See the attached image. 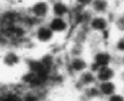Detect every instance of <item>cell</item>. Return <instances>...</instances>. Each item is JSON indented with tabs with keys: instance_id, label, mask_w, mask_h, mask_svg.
<instances>
[{
	"instance_id": "6da1fadb",
	"label": "cell",
	"mask_w": 124,
	"mask_h": 101,
	"mask_svg": "<svg viewBox=\"0 0 124 101\" xmlns=\"http://www.w3.org/2000/svg\"><path fill=\"white\" fill-rule=\"evenodd\" d=\"M89 62L90 61L86 60L84 57H72L68 60L65 67L71 75L77 77L81 73L89 69Z\"/></svg>"
},
{
	"instance_id": "7a4b0ae2",
	"label": "cell",
	"mask_w": 124,
	"mask_h": 101,
	"mask_svg": "<svg viewBox=\"0 0 124 101\" xmlns=\"http://www.w3.org/2000/svg\"><path fill=\"white\" fill-rule=\"evenodd\" d=\"M96 84H98L96 73L92 72L90 70H86L85 72L81 73L76 77L74 83V88L76 90H78L79 93H82L85 88H87L89 86H94Z\"/></svg>"
},
{
	"instance_id": "3957f363",
	"label": "cell",
	"mask_w": 124,
	"mask_h": 101,
	"mask_svg": "<svg viewBox=\"0 0 124 101\" xmlns=\"http://www.w3.org/2000/svg\"><path fill=\"white\" fill-rule=\"evenodd\" d=\"M90 62H93L94 64H96L99 67L107 66V65H113L114 56L110 51H108V50H97L93 54V58L90 60Z\"/></svg>"
},
{
	"instance_id": "277c9868",
	"label": "cell",
	"mask_w": 124,
	"mask_h": 101,
	"mask_svg": "<svg viewBox=\"0 0 124 101\" xmlns=\"http://www.w3.org/2000/svg\"><path fill=\"white\" fill-rule=\"evenodd\" d=\"M54 33L48 26V24H46V25L40 24L35 29V39L40 43H49L54 39Z\"/></svg>"
},
{
	"instance_id": "5b68a950",
	"label": "cell",
	"mask_w": 124,
	"mask_h": 101,
	"mask_svg": "<svg viewBox=\"0 0 124 101\" xmlns=\"http://www.w3.org/2000/svg\"><path fill=\"white\" fill-rule=\"evenodd\" d=\"M118 72H116V66L114 65H107V66H102L98 70L96 73L97 82L102 83V82H111L116 78Z\"/></svg>"
},
{
	"instance_id": "8992f818",
	"label": "cell",
	"mask_w": 124,
	"mask_h": 101,
	"mask_svg": "<svg viewBox=\"0 0 124 101\" xmlns=\"http://www.w3.org/2000/svg\"><path fill=\"white\" fill-rule=\"evenodd\" d=\"M109 20L105 15H95L92 17L90 22L88 23V26L93 32L101 34V33L109 29Z\"/></svg>"
},
{
	"instance_id": "52a82bcc",
	"label": "cell",
	"mask_w": 124,
	"mask_h": 101,
	"mask_svg": "<svg viewBox=\"0 0 124 101\" xmlns=\"http://www.w3.org/2000/svg\"><path fill=\"white\" fill-rule=\"evenodd\" d=\"M22 62V58L15 50H7L2 56V64L8 69H14Z\"/></svg>"
},
{
	"instance_id": "ba28073f",
	"label": "cell",
	"mask_w": 124,
	"mask_h": 101,
	"mask_svg": "<svg viewBox=\"0 0 124 101\" xmlns=\"http://www.w3.org/2000/svg\"><path fill=\"white\" fill-rule=\"evenodd\" d=\"M50 10V4L47 1H37L36 3H34L31 8V12H32L33 17L37 20H43L46 19L49 14Z\"/></svg>"
},
{
	"instance_id": "9c48e42d",
	"label": "cell",
	"mask_w": 124,
	"mask_h": 101,
	"mask_svg": "<svg viewBox=\"0 0 124 101\" xmlns=\"http://www.w3.org/2000/svg\"><path fill=\"white\" fill-rule=\"evenodd\" d=\"M48 26L52 29L54 34H63L69 29V22L65 17L52 16L48 22Z\"/></svg>"
},
{
	"instance_id": "30bf717a",
	"label": "cell",
	"mask_w": 124,
	"mask_h": 101,
	"mask_svg": "<svg viewBox=\"0 0 124 101\" xmlns=\"http://www.w3.org/2000/svg\"><path fill=\"white\" fill-rule=\"evenodd\" d=\"M98 87L99 90H100L101 97L102 99H107L110 96L114 95L116 93L119 91L118 88V84H116L114 80H111V82H102V83H98Z\"/></svg>"
},
{
	"instance_id": "8fae6325",
	"label": "cell",
	"mask_w": 124,
	"mask_h": 101,
	"mask_svg": "<svg viewBox=\"0 0 124 101\" xmlns=\"http://www.w3.org/2000/svg\"><path fill=\"white\" fill-rule=\"evenodd\" d=\"M51 12L54 16H59V17H65L71 13V10L69 8L68 4H65L62 0H57L52 3L51 7Z\"/></svg>"
},
{
	"instance_id": "7c38bea8",
	"label": "cell",
	"mask_w": 124,
	"mask_h": 101,
	"mask_svg": "<svg viewBox=\"0 0 124 101\" xmlns=\"http://www.w3.org/2000/svg\"><path fill=\"white\" fill-rule=\"evenodd\" d=\"M81 94L87 101H96V100H99V99H102L100 90H99L98 84L94 85V86L87 87V88L84 89Z\"/></svg>"
},
{
	"instance_id": "4fadbf2b",
	"label": "cell",
	"mask_w": 124,
	"mask_h": 101,
	"mask_svg": "<svg viewBox=\"0 0 124 101\" xmlns=\"http://www.w3.org/2000/svg\"><path fill=\"white\" fill-rule=\"evenodd\" d=\"M90 8L97 15H105L109 10V2L108 0H93Z\"/></svg>"
},
{
	"instance_id": "5bb4252c",
	"label": "cell",
	"mask_w": 124,
	"mask_h": 101,
	"mask_svg": "<svg viewBox=\"0 0 124 101\" xmlns=\"http://www.w3.org/2000/svg\"><path fill=\"white\" fill-rule=\"evenodd\" d=\"M114 52L119 56H124V36H121L114 43Z\"/></svg>"
},
{
	"instance_id": "9a60e30c",
	"label": "cell",
	"mask_w": 124,
	"mask_h": 101,
	"mask_svg": "<svg viewBox=\"0 0 124 101\" xmlns=\"http://www.w3.org/2000/svg\"><path fill=\"white\" fill-rule=\"evenodd\" d=\"M114 26L119 32L124 33V14L116 17V20L114 21Z\"/></svg>"
},
{
	"instance_id": "2e32d148",
	"label": "cell",
	"mask_w": 124,
	"mask_h": 101,
	"mask_svg": "<svg viewBox=\"0 0 124 101\" xmlns=\"http://www.w3.org/2000/svg\"><path fill=\"white\" fill-rule=\"evenodd\" d=\"M105 101H124V94L123 93H116L114 95L110 96L109 98H107Z\"/></svg>"
},
{
	"instance_id": "e0dca14e",
	"label": "cell",
	"mask_w": 124,
	"mask_h": 101,
	"mask_svg": "<svg viewBox=\"0 0 124 101\" xmlns=\"http://www.w3.org/2000/svg\"><path fill=\"white\" fill-rule=\"evenodd\" d=\"M92 2H93V0H77V3L79 4V6H82V7H90L92 6Z\"/></svg>"
},
{
	"instance_id": "ac0fdd59",
	"label": "cell",
	"mask_w": 124,
	"mask_h": 101,
	"mask_svg": "<svg viewBox=\"0 0 124 101\" xmlns=\"http://www.w3.org/2000/svg\"><path fill=\"white\" fill-rule=\"evenodd\" d=\"M122 76H123V78H124V66H123V70H122Z\"/></svg>"
},
{
	"instance_id": "d6986e66",
	"label": "cell",
	"mask_w": 124,
	"mask_h": 101,
	"mask_svg": "<svg viewBox=\"0 0 124 101\" xmlns=\"http://www.w3.org/2000/svg\"><path fill=\"white\" fill-rule=\"evenodd\" d=\"M123 62H124V56H123ZM123 66H124V65H123Z\"/></svg>"
}]
</instances>
